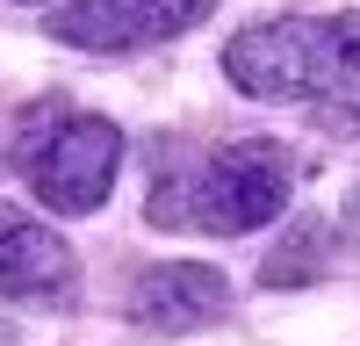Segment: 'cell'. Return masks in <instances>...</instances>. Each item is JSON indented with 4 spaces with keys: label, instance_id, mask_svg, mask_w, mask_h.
<instances>
[{
    "label": "cell",
    "instance_id": "9c48e42d",
    "mask_svg": "<svg viewBox=\"0 0 360 346\" xmlns=\"http://www.w3.org/2000/svg\"><path fill=\"white\" fill-rule=\"evenodd\" d=\"M29 8H37V0H29Z\"/></svg>",
    "mask_w": 360,
    "mask_h": 346
},
{
    "label": "cell",
    "instance_id": "8992f818",
    "mask_svg": "<svg viewBox=\"0 0 360 346\" xmlns=\"http://www.w3.org/2000/svg\"><path fill=\"white\" fill-rule=\"evenodd\" d=\"M231 310V281L202 260H166V267H144L130 288V325L144 332H195L209 317Z\"/></svg>",
    "mask_w": 360,
    "mask_h": 346
},
{
    "label": "cell",
    "instance_id": "277c9868",
    "mask_svg": "<svg viewBox=\"0 0 360 346\" xmlns=\"http://www.w3.org/2000/svg\"><path fill=\"white\" fill-rule=\"evenodd\" d=\"M209 15H217V0H65L51 15V44L115 58V51H152L166 37H188Z\"/></svg>",
    "mask_w": 360,
    "mask_h": 346
},
{
    "label": "cell",
    "instance_id": "6da1fadb",
    "mask_svg": "<svg viewBox=\"0 0 360 346\" xmlns=\"http://www.w3.org/2000/svg\"><path fill=\"white\" fill-rule=\"evenodd\" d=\"M295 181H303V159L274 137H238L202 152L195 166L159 173L152 188V224L159 231H202V238H245V231H266Z\"/></svg>",
    "mask_w": 360,
    "mask_h": 346
},
{
    "label": "cell",
    "instance_id": "7a4b0ae2",
    "mask_svg": "<svg viewBox=\"0 0 360 346\" xmlns=\"http://www.w3.org/2000/svg\"><path fill=\"white\" fill-rule=\"evenodd\" d=\"M15 173L37 188L44 210L58 217H94L115 173H123V130L108 115H72V108H44L29 115L15 137Z\"/></svg>",
    "mask_w": 360,
    "mask_h": 346
},
{
    "label": "cell",
    "instance_id": "ba28073f",
    "mask_svg": "<svg viewBox=\"0 0 360 346\" xmlns=\"http://www.w3.org/2000/svg\"><path fill=\"white\" fill-rule=\"evenodd\" d=\"M324 22H332V51H339L346 86H360V8L353 15H324Z\"/></svg>",
    "mask_w": 360,
    "mask_h": 346
},
{
    "label": "cell",
    "instance_id": "3957f363",
    "mask_svg": "<svg viewBox=\"0 0 360 346\" xmlns=\"http://www.w3.org/2000/svg\"><path fill=\"white\" fill-rule=\"evenodd\" d=\"M224 79L252 101H346V72L332 51V22L274 15L224 44Z\"/></svg>",
    "mask_w": 360,
    "mask_h": 346
},
{
    "label": "cell",
    "instance_id": "52a82bcc",
    "mask_svg": "<svg viewBox=\"0 0 360 346\" xmlns=\"http://www.w3.org/2000/svg\"><path fill=\"white\" fill-rule=\"evenodd\" d=\"M317 267H324V224H303L295 238L259 267V281L266 288H288V281H317Z\"/></svg>",
    "mask_w": 360,
    "mask_h": 346
},
{
    "label": "cell",
    "instance_id": "5b68a950",
    "mask_svg": "<svg viewBox=\"0 0 360 346\" xmlns=\"http://www.w3.org/2000/svg\"><path fill=\"white\" fill-rule=\"evenodd\" d=\"M72 281H79L72 245L44 217L0 202V296L29 310H58V303H72Z\"/></svg>",
    "mask_w": 360,
    "mask_h": 346
}]
</instances>
